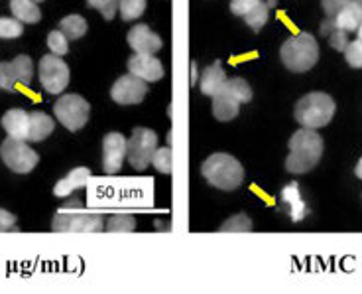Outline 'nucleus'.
<instances>
[{
    "label": "nucleus",
    "instance_id": "nucleus-1",
    "mask_svg": "<svg viewBox=\"0 0 362 294\" xmlns=\"http://www.w3.org/2000/svg\"><path fill=\"white\" fill-rule=\"evenodd\" d=\"M323 157V138L315 129L293 132L290 138V154L286 158V170L291 174H305L313 170Z\"/></svg>",
    "mask_w": 362,
    "mask_h": 294
},
{
    "label": "nucleus",
    "instance_id": "nucleus-2",
    "mask_svg": "<svg viewBox=\"0 0 362 294\" xmlns=\"http://www.w3.org/2000/svg\"><path fill=\"white\" fill-rule=\"evenodd\" d=\"M201 174L209 184L215 186L218 190H225V192H233L245 182L243 164L235 157L225 154V152L209 157L201 166Z\"/></svg>",
    "mask_w": 362,
    "mask_h": 294
},
{
    "label": "nucleus",
    "instance_id": "nucleus-3",
    "mask_svg": "<svg viewBox=\"0 0 362 294\" xmlns=\"http://www.w3.org/2000/svg\"><path fill=\"white\" fill-rule=\"evenodd\" d=\"M280 57L284 65L293 74H305L319 60V44L311 34L301 32L298 36H291L284 42Z\"/></svg>",
    "mask_w": 362,
    "mask_h": 294
},
{
    "label": "nucleus",
    "instance_id": "nucleus-4",
    "mask_svg": "<svg viewBox=\"0 0 362 294\" xmlns=\"http://www.w3.org/2000/svg\"><path fill=\"white\" fill-rule=\"evenodd\" d=\"M296 120L305 129H321L327 127L335 115V101L327 93L315 91L301 97L296 105Z\"/></svg>",
    "mask_w": 362,
    "mask_h": 294
},
{
    "label": "nucleus",
    "instance_id": "nucleus-5",
    "mask_svg": "<svg viewBox=\"0 0 362 294\" xmlns=\"http://www.w3.org/2000/svg\"><path fill=\"white\" fill-rule=\"evenodd\" d=\"M250 99H252V89L245 79L240 77L226 79L225 85L213 95V115L223 123L233 120L238 115L240 105Z\"/></svg>",
    "mask_w": 362,
    "mask_h": 294
},
{
    "label": "nucleus",
    "instance_id": "nucleus-6",
    "mask_svg": "<svg viewBox=\"0 0 362 294\" xmlns=\"http://www.w3.org/2000/svg\"><path fill=\"white\" fill-rule=\"evenodd\" d=\"M0 157H2V162L16 174L32 172L40 162L36 150L28 147V140H20V138L12 137H8L0 145Z\"/></svg>",
    "mask_w": 362,
    "mask_h": 294
},
{
    "label": "nucleus",
    "instance_id": "nucleus-7",
    "mask_svg": "<svg viewBox=\"0 0 362 294\" xmlns=\"http://www.w3.org/2000/svg\"><path fill=\"white\" fill-rule=\"evenodd\" d=\"M156 148H158V135L154 130L138 127L127 140V158L130 166L142 172L152 162Z\"/></svg>",
    "mask_w": 362,
    "mask_h": 294
},
{
    "label": "nucleus",
    "instance_id": "nucleus-8",
    "mask_svg": "<svg viewBox=\"0 0 362 294\" xmlns=\"http://www.w3.org/2000/svg\"><path fill=\"white\" fill-rule=\"evenodd\" d=\"M54 113L55 119L59 120L64 125L65 129L71 130H81L87 120H89V113H90V105L81 95H64L59 101H55L54 105Z\"/></svg>",
    "mask_w": 362,
    "mask_h": 294
},
{
    "label": "nucleus",
    "instance_id": "nucleus-9",
    "mask_svg": "<svg viewBox=\"0 0 362 294\" xmlns=\"http://www.w3.org/2000/svg\"><path fill=\"white\" fill-rule=\"evenodd\" d=\"M40 81L52 95H59L69 85V67L62 55L47 54L40 60Z\"/></svg>",
    "mask_w": 362,
    "mask_h": 294
},
{
    "label": "nucleus",
    "instance_id": "nucleus-10",
    "mask_svg": "<svg viewBox=\"0 0 362 294\" xmlns=\"http://www.w3.org/2000/svg\"><path fill=\"white\" fill-rule=\"evenodd\" d=\"M52 230L59 233H97L103 231V217L99 213L62 212L55 213Z\"/></svg>",
    "mask_w": 362,
    "mask_h": 294
},
{
    "label": "nucleus",
    "instance_id": "nucleus-11",
    "mask_svg": "<svg viewBox=\"0 0 362 294\" xmlns=\"http://www.w3.org/2000/svg\"><path fill=\"white\" fill-rule=\"evenodd\" d=\"M34 77V64L28 55H18L12 62H0V89L16 91V83L30 85Z\"/></svg>",
    "mask_w": 362,
    "mask_h": 294
},
{
    "label": "nucleus",
    "instance_id": "nucleus-12",
    "mask_svg": "<svg viewBox=\"0 0 362 294\" xmlns=\"http://www.w3.org/2000/svg\"><path fill=\"white\" fill-rule=\"evenodd\" d=\"M146 93H148V83L136 75L128 74L118 77L115 81L112 89H110V97L118 105H138V103H142Z\"/></svg>",
    "mask_w": 362,
    "mask_h": 294
},
{
    "label": "nucleus",
    "instance_id": "nucleus-13",
    "mask_svg": "<svg viewBox=\"0 0 362 294\" xmlns=\"http://www.w3.org/2000/svg\"><path fill=\"white\" fill-rule=\"evenodd\" d=\"M127 158V138L120 132H109L103 138V168L107 174H117Z\"/></svg>",
    "mask_w": 362,
    "mask_h": 294
},
{
    "label": "nucleus",
    "instance_id": "nucleus-14",
    "mask_svg": "<svg viewBox=\"0 0 362 294\" xmlns=\"http://www.w3.org/2000/svg\"><path fill=\"white\" fill-rule=\"evenodd\" d=\"M128 72L146 83H154L163 77V65L152 54H134L128 60Z\"/></svg>",
    "mask_w": 362,
    "mask_h": 294
},
{
    "label": "nucleus",
    "instance_id": "nucleus-15",
    "mask_svg": "<svg viewBox=\"0 0 362 294\" xmlns=\"http://www.w3.org/2000/svg\"><path fill=\"white\" fill-rule=\"evenodd\" d=\"M128 46L134 50L136 54H154L162 50V38L152 32L146 24H136L128 30Z\"/></svg>",
    "mask_w": 362,
    "mask_h": 294
},
{
    "label": "nucleus",
    "instance_id": "nucleus-16",
    "mask_svg": "<svg viewBox=\"0 0 362 294\" xmlns=\"http://www.w3.org/2000/svg\"><path fill=\"white\" fill-rule=\"evenodd\" d=\"M2 127L8 132V137L28 140V129H30V113L22 109H12L4 113Z\"/></svg>",
    "mask_w": 362,
    "mask_h": 294
},
{
    "label": "nucleus",
    "instance_id": "nucleus-17",
    "mask_svg": "<svg viewBox=\"0 0 362 294\" xmlns=\"http://www.w3.org/2000/svg\"><path fill=\"white\" fill-rule=\"evenodd\" d=\"M90 180V170L89 168H75L69 174L65 176L64 180H59L54 188V193L57 198H67L71 196L75 190H79L83 186L89 184Z\"/></svg>",
    "mask_w": 362,
    "mask_h": 294
},
{
    "label": "nucleus",
    "instance_id": "nucleus-18",
    "mask_svg": "<svg viewBox=\"0 0 362 294\" xmlns=\"http://www.w3.org/2000/svg\"><path fill=\"white\" fill-rule=\"evenodd\" d=\"M333 20L339 30H344L349 34L356 32L362 24V0H349V4Z\"/></svg>",
    "mask_w": 362,
    "mask_h": 294
},
{
    "label": "nucleus",
    "instance_id": "nucleus-19",
    "mask_svg": "<svg viewBox=\"0 0 362 294\" xmlns=\"http://www.w3.org/2000/svg\"><path fill=\"white\" fill-rule=\"evenodd\" d=\"M55 123L45 113H30V129H28V142H40L54 132Z\"/></svg>",
    "mask_w": 362,
    "mask_h": 294
},
{
    "label": "nucleus",
    "instance_id": "nucleus-20",
    "mask_svg": "<svg viewBox=\"0 0 362 294\" xmlns=\"http://www.w3.org/2000/svg\"><path fill=\"white\" fill-rule=\"evenodd\" d=\"M226 81V75H225V69H223V65L221 62H215V64L211 65L205 69V74L201 77V93L203 95H209V97H213L215 93L225 85Z\"/></svg>",
    "mask_w": 362,
    "mask_h": 294
},
{
    "label": "nucleus",
    "instance_id": "nucleus-21",
    "mask_svg": "<svg viewBox=\"0 0 362 294\" xmlns=\"http://www.w3.org/2000/svg\"><path fill=\"white\" fill-rule=\"evenodd\" d=\"M10 10H12L14 18L26 22V24H36L42 18L40 6L34 0H10Z\"/></svg>",
    "mask_w": 362,
    "mask_h": 294
},
{
    "label": "nucleus",
    "instance_id": "nucleus-22",
    "mask_svg": "<svg viewBox=\"0 0 362 294\" xmlns=\"http://www.w3.org/2000/svg\"><path fill=\"white\" fill-rule=\"evenodd\" d=\"M268 16H270V4L268 2H264L260 0L258 4H254L252 9L246 12L245 22L248 26L252 28L254 32H260L264 26H266V22H268Z\"/></svg>",
    "mask_w": 362,
    "mask_h": 294
},
{
    "label": "nucleus",
    "instance_id": "nucleus-23",
    "mask_svg": "<svg viewBox=\"0 0 362 294\" xmlns=\"http://www.w3.org/2000/svg\"><path fill=\"white\" fill-rule=\"evenodd\" d=\"M59 30L64 32L65 36L71 38V40H79L87 34V20L79 16V14H71V16H65L59 22Z\"/></svg>",
    "mask_w": 362,
    "mask_h": 294
},
{
    "label": "nucleus",
    "instance_id": "nucleus-24",
    "mask_svg": "<svg viewBox=\"0 0 362 294\" xmlns=\"http://www.w3.org/2000/svg\"><path fill=\"white\" fill-rule=\"evenodd\" d=\"M118 10L120 16L127 22L138 20L146 10V0H118Z\"/></svg>",
    "mask_w": 362,
    "mask_h": 294
},
{
    "label": "nucleus",
    "instance_id": "nucleus-25",
    "mask_svg": "<svg viewBox=\"0 0 362 294\" xmlns=\"http://www.w3.org/2000/svg\"><path fill=\"white\" fill-rule=\"evenodd\" d=\"M107 231L109 233H132L136 231V220L128 213H118L107 221Z\"/></svg>",
    "mask_w": 362,
    "mask_h": 294
},
{
    "label": "nucleus",
    "instance_id": "nucleus-26",
    "mask_svg": "<svg viewBox=\"0 0 362 294\" xmlns=\"http://www.w3.org/2000/svg\"><path fill=\"white\" fill-rule=\"evenodd\" d=\"M281 196H284V200H286V202L290 203L291 217H293L296 221L301 220V217H303V212H305V205H303V202H301V196H299L298 192V186L296 184L288 186Z\"/></svg>",
    "mask_w": 362,
    "mask_h": 294
},
{
    "label": "nucleus",
    "instance_id": "nucleus-27",
    "mask_svg": "<svg viewBox=\"0 0 362 294\" xmlns=\"http://www.w3.org/2000/svg\"><path fill=\"white\" fill-rule=\"evenodd\" d=\"M218 231L221 233H248V231H252V221L245 213H238L235 217L226 220Z\"/></svg>",
    "mask_w": 362,
    "mask_h": 294
},
{
    "label": "nucleus",
    "instance_id": "nucleus-28",
    "mask_svg": "<svg viewBox=\"0 0 362 294\" xmlns=\"http://www.w3.org/2000/svg\"><path fill=\"white\" fill-rule=\"evenodd\" d=\"M152 164L156 166L158 172L162 174H172L173 170V152L172 148H156L154 157H152Z\"/></svg>",
    "mask_w": 362,
    "mask_h": 294
},
{
    "label": "nucleus",
    "instance_id": "nucleus-29",
    "mask_svg": "<svg viewBox=\"0 0 362 294\" xmlns=\"http://www.w3.org/2000/svg\"><path fill=\"white\" fill-rule=\"evenodd\" d=\"M47 47L55 55H65L69 50V38L65 36L62 30H54L47 34Z\"/></svg>",
    "mask_w": 362,
    "mask_h": 294
},
{
    "label": "nucleus",
    "instance_id": "nucleus-30",
    "mask_svg": "<svg viewBox=\"0 0 362 294\" xmlns=\"http://www.w3.org/2000/svg\"><path fill=\"white\" fill-rule=\"evenodd\" d=\"M344 60L354 69H362V38L349 42V46L344 47Z\"/></svg>",
    "mask_w": 362,
    "mask_h": 294
},
{
    "label": "nucleus",
    "instance_id": "nucleus-31",
    "mask_svg": "<svg viewBox=\"0 0 362 294\" xmlns=\"http://www.w3.org/2000/svg\"><path fill=\"white\" fill-rule=\"evenodd\" d=\"M24 26L18 18H0V38L2 40H14L22 36Z\"/></svg>",
    "mask_w": 362,
    "mask_h": 294
},
{
    "label": "nucleus",
    "instance_id": "nucleus-32",
    "mask_svg": "<svg viewBox=\"0 0 362 294\" xmlns=\"http://www.w3.org/2000/svg\"><path fill=\"white\" fill-rule=\"evenodd\" d=\"M93 9H97L107 20L115 18L118 10V0H87Z\"/></svg>",
    "mask_w": 362,
    "mask_h": 294
},
{
    "label": "nucleus",
    "instance_id": "nucleus-33",
    "mask_svg": "<svg viewBox=\"0 0 362 294\" xmlns=\"http://www.w3.org/2000/svg\"><path fill=\"white\" fill-rule=\"evenodd\" d=\"M329 44H331V47L339 50V52H344V47L349 46V32L335 28V30L329 34Z\"/></svg>",
    "mask_w": 362,
    "mask_h": 294
},
{
    "label": "nucleus",
    "instance_id": "nucleus-34",
    "mask_svg": "<svg viewBox=\"0 0 362 294\" xmlns=\"http://www.w3.org/2000/svg\"><path fill=\"white\" fill-rule=\"evenodd\" d=\"M346 4H349V0H321V6H323L327 18H335Z\"/></svg>",
    "mask_w": 362,
    "mask_h": 294
},
{
    "label": "nucleus",
    "instance_id": "nucleus-35",
    "mask_svg": "<svg viewBox=\"0 0 362 294\" xmlns=\"http://www.w3.org/2000/svg\"><path fill=\"white\" fill-rule=\"evenodd\" d=\"M260 0H230V12L235 16H245L254 4H258Z\"/></svg>",
    "mask_w": 362,
    "mask_h": 294
},
{
    "label": "nucleus",
    "instance_id": "nucleus-36",
    "mask_svg": "<svg viewBox=\"0 0 362 294\" xmlns=\"http://www.w3.org/2000/svg\"><path fill=\"white\" fill-rule=\"evenodd\" d=\"M14 223H16V217H14L10 212H6V210H2V208H0V233L12 230V227H14Z\"/></svg>",
    "mask_w": 362,
    "mask_h": 294
},
{
    "label": "nucleus",
    "instance_id": "nucleus-37",
    "mask_svg": "<svg viewBox=\"0 0 362 294\" xmlns=\"http://www.w3.org/2000/svg\"><path fill=\"white\" fill-rule=\"evenodd\" d=\"M354 172H356V176L362 180V158L358 160V164H356V168H354Z\"/></svg>",
    "mask_w": 362,
    "mask_h": 294
},
{
    "label": "nucleus",
    "instance_id": "nucleus-38",
    "mask_svg": "<svg viewBox=\"0 0 362 294\" xmlns=\"http://www.w3.org/2000/svg\"><path fill=\"white\" fill-rule=\"evenodd\" d=\"M356 32H358V38H362V24L358 26V30H356Z\"/></svg>",
    "mask_w": 362,
    "mask_h": 294
},
{
    "label": "nucleus",
    "instance_id": "nucleus-39",
    "mask_svg": "<svg viewBox=\"0 0 362 294\" xmlns=\"http://www.w3.org/2000/svg\"><path fill=\"white\" fill-rule=\"evenodd\" d=\"M34 2H37V4H40V2H44V0H34Z\"/></svg>",
    "mask_w": 362,
    "mask_h": 294
}]
</instances>
